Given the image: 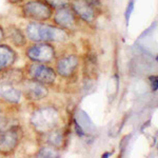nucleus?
<instances>
[{
  "label": "nucleus",
  "mask_w": 158,
  "mask_h": 158,
  "mask_svg": "<svg viewBox=\"0 0 158 158\" xmlns=\"http://www.w3.org/2000/svg\"><path fill=\"white\" fill-rule=\"evenodd\" d=\"M6 39V30L0 25V43Z\"/></svg>",
  "instance_id": "4be33fe9"
},
{
  "label": "nucleus",
  "mask_w": 158,
  "mask_h": 158,
  "mask_svg": "<svg viewBox=\"0 0 158 158\" xmlns=\"http://www.w3.org/2000/svg\"><path fill=\"white\" fill-rule=\"evenodd\" d=\"M22 139V130L18 124H13L0 132V154L10 156L16 152Z\"/></svg>",
  "instance_id": "39448f33"
},
{
  "label": "nucleus",
  "mask_w": 158,
  "mask_h": 158,
  "mask_svg": "<svg viewBox=\"0 0 158 158\" xmlns=\"http://www.w3.org/2000/svg\"><path fill=\"white\" fill-rule=\"evenodd\" d=\"M70 6L79 20L92 24L100 14L101 3L99 0H70Z\"/></svg>",
  "instance_id": "20e7f679"
},
{
  "label": "nucleus",
  "mask_w": 158,
  "mask_h": 158,
  "mask_svg": "<svg viewBox=\"0 0 158 158\" xmlns=\"http://www.w3.org/2000/svg\"><path fill=\"white\" fill-rule=\"evenodd\" d=\"M135 2H136V0H129L128 4H127V9H126V12H124V19H126L127 25H129L130 18H131L132 13H133V11H134Z\"/></svg>",
  "instance_id": "6ab92c4d"
},
{
  "label": "nucleus",
  "mask_w": 158,
  "mask_h": 158,
  "mask_svg": "<svg viewBox=\"0 0 158 158\" xmlns=\"http://www.w3.org/2000/svg\"><path fill=\"white\" fill-rule=\"evenodd\" d=\"M52 18L55 25L65 31H69V32L74 31L78 27L79 18L76 16V14L71 9L70 6L54 10Z\"/></svg>",
  "instance_id": "9d476101"
},
{
  "label": "nucleus",
  "mask_w": 158,
  "mask_h": 158,
  "mask_svg": "<svg viewBox=\"0 0 158 158\" xmlns=\"http://www.w3.org/2000/svg\"><path fill=\"white\" fill-rule=\"evenodd\" d=\"M24 18L34 22H45L52 19L54 10L44 0H27L21 6Z\"/></svg>",
  "instance_id": "7ed1b4c3"
},
{
  "label": "nucleus",
  "mask_w": 158,
  "mask_h": 158,
  "mask_svg": "<svg viewBox=\"0 0 158 158\" xmlns=\"http://www.w3.org/2000/svg\"><path fill=\"white\" fill-rule=\"evenodd\" d=\"M62 117L59 110L53 106H40L35 110L30 119L31 126L39 134H44L59 128Z\"/></svg>",
  "instance_id": "f03ea898"
},
{
  "label": "nucleus",
  "mask_w": 158,
  "mask_h": 158,
  "mask_svg": "<svg viewBox=\"0 0 158 158\" xmlns=\"http://www.w3.org/2000/svg\"><path fill=\"white\" fill-rule=\"evenodd\" d=\"M6 38L15 48H23L27 45V42L25 33L22 32L21 29H19L18 27H16L14 24H11L6 27Z\"/></svg>",
  "instance_id": "4468645a"
},
{
  "label": "nucleus",
  "mask_w": 158,
  "mask_h": 158,
  "mask_svg": "<svg viewBox=\"0 0 158 158\" xmlns=\"http://www.w3.org/2000/svg\"><path fill=\"white\" fill-rule=\"evenodd\" d=\"M112 153L111 152H108V153H104V154H102V157H108V156H110Z\"/></svg>",
  "instance_id": "5701e85b"
},
{
  "label": "nucleus",
  "mask_w": 158,
  "mask_h": 158,
  "mask_svg": "<svg viewBox=\"0 0 158 158\" xmlns=\"http://www.w3.org/2000/svg\"><path fill=\"white\" fill-rule=\"evenodd\" d=\"M11 126H13V124H11V118L6 114H3V112L0 113V132L4 131Z\"/></svg>",
  "instance_id": "aec40b11"
},
{
  "label": "nucleus",
  "mask_w": 158,
  "mask_h": 158,
  "mask_svg": "<svg viewBox=\"0 0 158 158\" xmlns=\"http://www.w3.org/2000/svg\"><path fill=\"white\" fill-rule=\"evenodd\" d=\"M42 136L44 144L53 147L57 150L63 148L64 143L67 142V134H65L64 130L60 128H56L48 133L42 134Z\"/></svg>",
  "instance_id": "9b49d317"
},
{
  "label": "nucleus",
  "mask_w": 158,
  "mask_h": 158,
  "mask_svg": "<svg viewBox=\"0 0 158 158\" xmlns=\"http://www.w3.org/2000/svg\"><path fill=\"white\" fill-rule=\"evenodd\" d=\"M53 10H57L60 7L70 6V0H44Z\"/></svg>",
  "instance_id": "a211bd4d"
},
{
  "label": "nucleus",
  "mask_w": 158,
  "mask_h": 158,
  "mask_svg": "<svg viewBox=\"0 0 158 158\" xmlns=\"http://www.w3.org/2000/svg\"><path fill=\"white\" fill-rule=\"evenodd\" d=\"M25 55L32 62L39 63H50L57 58L54 45L49 42H35L27 48Z\"/></svg>",
  "instance_id": "0eeeda50"
},
{
  "label": "nucleus",
  "mask_w": 158,
  "mask_h": 158,
  "mask_svg": "<svg viewBox=\"0 0 158 158\" xmlns=\"http://www.w3.org/2000/svg\"><path fill=\"white\" fill-rule=\"evenodd\" d=\"M98 65H97V59L96 56L94 55H88L85 60V74L88 79H94L97 76L98 72Z\"/></svg>",
  "instance_id": "dca6fc26"
},
{
  "label": "nucleus",
  "mask_w": 158,
  "mask_h": 158,
  "mask_svg": "<svg viewBox=\"0 0 158 158\" xmlns=\"http://www.w3.org/2000/svg\"><path fill=\"white\" fill-rule=\"evenodd\" d=\"M27 77L41 82L45 85H53L57 80V74L55 69L48 65L47 63L32 62L29 63L25 71Z\"/></svg>",
  "instance_id": "423d86ee"
},
{
  "label": "nucleus",
  "mask_w": 158,
  "mask_h": 158,
  "mask_svg": "<svg viewBox=\"0 0 158 158\" xmlns=\"http://www.w3.org/2000/svg\"><path fill=\"white\" fill-rule=\"evenodd\" d=\"M37 156L38 157H58V156H60V153H59V150L44 144V147L40 148L39 152L37 153Z\"/></svg>",
  "instance_id": "f3484780"
},
{
  "label": "nucleus",
  "mask_w": 158,
  "mask_h": 158,
  "mask_svg": "<svg viewBox=\"0 0 158 158\" xmlns=\"http://www.w3.org/2000/svg\"><path fill=\"white\" fill-rule=\"evenodd\" d=\"M150 83H151L152 91L156 92L158 89V82H157V76H151L150 77Z\"/></svg>",
  "instance_id": "412c9836"
},
{
  "label": "nucleus",
  "mask_w": 158,
  "mask_h": 158,
  "mask_svg": "<svg viewBox=\"0 0 158 158\" xmlns=\"http://www.w3.org/2000/svg\"><path fill=\"white\" fill-rule=\"evenodd\" d=\"M22 93L18 85H0V98L7 103L17 104L20 102Z\"/></svg>",
  "instance_id": "2eb2a0df"
},
{
  "label": "nucleus",
  "mask_w": 158,
  "mask_h": 158,
  "mask_svg": "<svg viewBox=\"0 0 158 158\" xmlns=\"http://www.w3.org/2000/svg\"><path fill=\"white\" fill-rule=\"evenodd\" d=\"M24 33L27 39L33 42H67L70 39L69 31L44 22H30Z\"/></svg>",
  "instance_id": "f257e3e1"
},
{
  "label": "nucleus",
  "mask_w": 158,
  "mask_h": 158,
  "mask_svg": "<svg viewBox=\"0 0 158 158\" xmlns=\"http://www.w3.org/2000/svg\"><path fill=\"white\" fill-rule=\"evenodd\" d=\"M3 112V108H2V106H0V113H2Z\"/></svg>",
  "instance_id": "b1692460"
},
{
  "label": "nucleus",
  "mask_w": 158,
  "mask_h": 158,
  "mask_svg": "<svg viewBox=\"0 0 158 158\" xmlns=\"http://www.w3.org/2000/svg\"><path fill=\"white\" fill-rule=\"evenodd\" d=\"M24 79L25 72L21 69H14L12 67L0 73V85H20Z\"/></svg>",
  "instance_id": "f8f14e48"
},
{
  "label": "nucleus",
  "mask_w": 158,
  "mask_h": 158,
  "mask_svg": "<svg viewBox=\"0 0 158 158\" xmlns=\"http://www.w3.org/2000/svg\"><path fill=\"white\" fill-rule=\"evenodd\" d=\"M22 96L29 101H39L48 97L49 88L48 85L33 80L31 78H25L20 85Z\"/></svg>",
  "instance_id": "1a4fd4ad"
},
{
  "label": "nucleus",
  "mask_w": 158,
  "mask_h": 158,
  "mask_svg": "<svg viewBox=\"0 0 158 158\" xmlns=\"http://www.w3.org/2000/svg\"><path fill=\"white\" fill-rule=\"evenodd\" d=\"M17 53L13 48L0 43V73L12 68L17 61Z\"/></svg>",
  "instance_id": "ddd939ff"
},
{
  "label": "nucleus",
  "mask_w": 158,
  "mask_h": 158,
  "mask_svg": "<svg viewBox=\"0 0 158 158\" xmlns=\"http://www.w3.org/2000/svg\"><path fill=\"white\" fill-rule=\"evenodd\" d=\"M80 65V58L77 54L62 55L56 59L55 71L57 76L64 79H72L75 77Z\"/></svg>",
  "instance_id": "6e6552de"
}]
</instances>
